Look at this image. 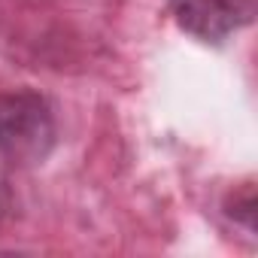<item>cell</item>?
<instances>
[{
	"label": "cell",
	"mask_w": 258,
	"mask_h": 258,
	"mask_svg": "<svg viewBox=\"0 0 258 258\" xmlns=\"http://www.w3.org/2000/svg\"><path fill=\"white\" fill-rule=\"evenodd\" d=\"M55 146V115L37 91H0V158L16 167H34Z\"/></svg>",
	"instance_id": "obj_1"
},
{
	"label": "cell",
	"mask_w": 258,
	"mask_h": 258,
	"mask_svg": "<svg viewBox=\"0 0 258 258\" xmlns=\"http://www.w3.org/2000/svg\"><path fill=\"white\" fill-rule=\"evenodd\" d=\"M182 31L204 43H222L255 16V0H170Z\"/></svg>",
	"instance_id": "obj_2"
},
{
	"label": "cell",
	"mask_w": 258,
	"mask_h": 258,
	"mask_svg": "<svg viewBox=\"0 0 258 258\" xmlns=\"http://www.w3.org/2000/svg\"><path fill=\"white\" fill-rule=\"evenodd\" d=\"M234 219H243L249 228H252V219H255V191H252V185H246L243 188V201L234 195V210H228Z\"/></svg>",
	"instance_id": "obj_3"
}]
</instances>
